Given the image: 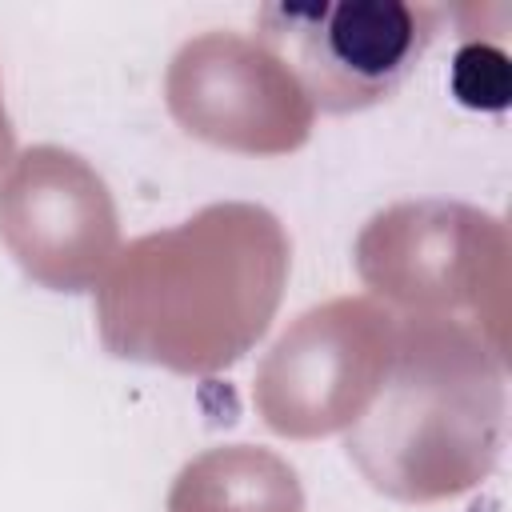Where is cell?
<instances>
[{
	"label": "cell",
	"mask_w": 512,
	"mask_h": 512,
	"mask_svg": "<svg viewBox=\"0 0 512 512\" xmlns=\"http://www.w3.org/2000/svg\"><path fill=\"white\" fill-rule=\"evenodd\" d=\"M288 272L292 240L276 212L208 204L116 252L96 284L100 344L132 364L216 376L268 332Z\"/></svg>",
	"instance_id": "cell-1"
},
{
	"label": "cell",
	"mask_w": 512,
	"mask_h": 512,
	"mask_svg": "<svg viewBox=\"0 0 512 512\" xmlns=\"http://www.w3.org/2000/svg\"><path fill=\"white\" fill-rule=\"evenodd\" d=\"M504 368L508 360L464 324L396 316V352L376 400L344 436L348 460L404 504L476 488L504 448Z\"/></svg>",
	"instance_id": "cell-2"
},
{
	"label": "cell",
	"mask_w": 512,
	"mask_h": 512,
	"mask_svg": "<svg viewBox=\"0 0 512 512\" xmlns=\"http://www.w3.org/2000/svg\"><path fill=\"white\" fill-rule=\"evenodd\" d=\"M356 272L392 316L452 320L508 360V224L464 200H400L356 236Z\"/></svg>",
	"instance_id": "cell-3"
},
{
	"label": "cell",
	"mask_w": 512,
	"mask_h": 512,
	"mask_svg": "<svg viewBox=\"0 0 512 512\" xmlns=\"http://www.w3.org/2000/svg\"><path fill=\"white\" fill-rule=\"evenodd\" d=\"M396 352V316L372 296H336L300 312L256 368L260 420L288 440L352 428L376 400Z\"/></svg>",
	"instance_id": "cell-4"
},
{
	"label": "cell",
	"mask_w": 512,
	"mask_h": 512,
	"mask_svg": "<svg viewBox=\"0 0 512 512\" xmlns=\"http://www.w3.org/2000/svg\"><path fill=\"white\" fill-rule=\"evenodd\" d=\"M440 20L444 8L408 0L268 4L256 16V40L292 68L312 108L360 112L404 84Z\"/></svg>",
	"instance_id": "cell-5"
},
{
	"label": "cell",
	"mask_w": 512,
	"mask_h": 512,
	"mask_svg": "<svg viewBox=\"0 0 512 512\" xmlns=\"http://www.w3.org/2000/svg\"><path fill=\"white\" fill-rule=\"evenodd\" d=\"M164 100L188 136L244 156H288L308 144L316 120L292 68L256 36L224 28L176 48Z\"/></svg>",
	"instance_id": "cell-6"
},
{
	"label": "cell",
	"mask_w": 512,
	"mask_h": 512,
	"mask_svg": "<svg viewBox=\"0 0 512 512\" xmlns=\"http://www.w3.org/2000/svg\"><path fill=\"white\" fill-rule=\"evenodd\" d=\"M0 240L36 284L88 292L120 252L116 200L80 152L32 144L0 176Z\"/></svg>",
	"instance_id": "cell-7"
},
{
	"label": "cell",
	"mask_w": 512,
	"mask_h": 512,
	"mask_svg": "<svg viewBox=\"0 0 512 512\" xmlns=\"http://www.w3.org/2000/svg\"><path fill=\"white\" fill-rule=\"evenodd\" d=\"M168 512H304V488L284 456L260 444H220L176 472Z\"/></svg>",
	"instance_id": "cell-8"
},
{
	"label": "cell",
	"mask_w": 512,
	"mask_h": 512,
	"mask_svg": "<svg viewBox=\"0 0 512 512\" xmlns=\"http://www.w3.org/2000/svg\"><path fill=\"white\" fill-rule=\"evenodd\" d=\"M452 92L460 96V104L468 108H484V112H500L512 96V68L508 56L496 44L472 40L456 52L452 60Z\"/></svg>",
	"instance_id": "cell-9"
},
{
	"label": "cell",
	"mask_w": 512,
	"mask_h": 512,
	"mask_svg": "<svg viewBox=\"0 0 512 512\" xmlns=\"http://www.w3.org/2000/svg\"><path fill=\"white\" fill-rule=\"evenodd\" d=\"M12 152H16V128H12L8 108H4V96H0V168L12 164Z\"/></svg>",
	"instance_id": "cell-10"
}]
</instances>
